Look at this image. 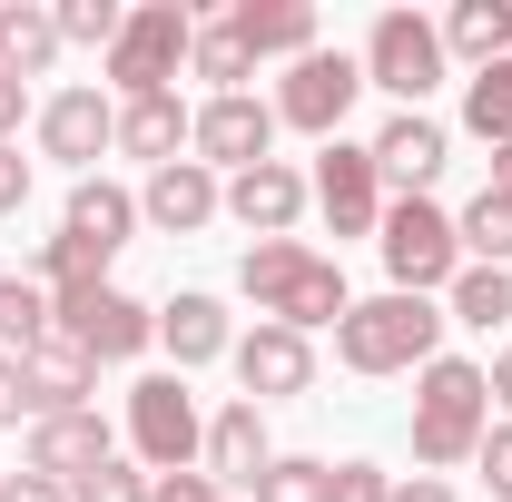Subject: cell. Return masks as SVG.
<instances>
[{"instance_id":"cell-26","label":"cell","mask_w":512,"mask_h":502,"mask_svg":"<svg viewBox=\"0 0 512 502\" xmlns=\"http://www.w3.org/2000/svg\"><path fill=\"white\" fill-rule=\"evenodd\" d=\"M188 79H207V99H237L256 79V60L237 50V30L227 20H197V40H188Z\"/></svg>"},{"instance_id":"cell-17","label":"cell","mask_w":512,"mask_h":502,"mask_svg":"<svg viewBox=\"0 0 512 502\" xmlns=\"http://www.w3.org/2000/svg\"><path fill=\"white\" fill-rule=\"evenodd\" d=\"M119 443H109V424H99V404L89 414H50V424H30V443H20V473H50V483H79V473H99Z\"/></svg>"},{"instance_id":"cell-45","label":"cell","mask_w":512,"mask_h":502,"mask_svg":"<svg viewBox=\"0 0 512 502\" xmlns=\"http://www.w3.org/2000/svg\"><path fill=\"white\" fill-rule=\"evenodd\" d=\"M503 60H512V0H503Z\"/></svg>"},{"instance_id":"cell-1","label":"cell","mask_w":512,"mask_h":502,"mask_svg":"<svg viewBox=\"0 0 512 502\" xmlns=\"http://www.w3.org/2000/svg\"><path fill=\"white\" fill-rule=\"evenodd\" d=\"M237 286H247V306L266 325H296V335H316V325H345V266L316 256L306 237H256L247 266H237Z\"/></svg>"},{"instance_id":"cell-8","label":"cell","mask_w":512,"mask_h":502,"mask_svg":"<svg viewBox=\"0 0 512 502\" xmlns=\"http://www.w3.org/2000/svg\"><path fill=\"white\" fill-rule=\"evenodd\" d=\"M50 325H60L89 365H128V355H148V345H158V306H138V296H119V286L50 296Z\"/></svg>"},{"instance_id":"cell-16","label":"cell","mask_w":512,"mask_h":502,"mask_svg":"<svg viewBox=\"0 0 512 502\" xmlns=\"http://www.w3.org/2000/svg\"><path fill=\"white\" fill-rule=\"evenodd\" d=\"M138 217H148L158 237H197L207 217H227V188H217V168L178 158V168H148V188H138Z\"/></svg>"},{"instance_id":"cell-40","label":"cell","mask_w":512,"mask_h":502,"mask_svg":"<svg viewBox=\"0 0 512 502\" xmlns=\"http://www.w3.org/2000/svg\"><path fill=\"white\" fill-rule=\"evenodd\" d=\"M20 197H30V158L0 148V217H20Z\"/></svg>"},{"instance_id":"cell-11","label":"cell","mask_w":512,"mask_h":502,"mask_svg":"<svg viewBox=\"0 0 512 502\" xmlns=\"http://www.w3.org/2000/svg\"><path fill=\"white\" fill-rule=\"evenodd\" d=\"M188 148H197V168H256V158H276V99H256V89H237V99H207L188 128Z\"/></svg>"},{"instance_id":"cell-41","label":"cell","mask_w":512,"mask_h":502,"mask_svg":"<svg viewBox=\"0 0 512 502\" xmlns=\"http://www.w3.org/2000/svg\"><path fill=\"white\" fill-rule=\"evenodd\" d=\"M0 502H69V483H50V473H10Z\"/></svg>"},{"instance_id":"cell-25","label":"cell","mask_w":512,"mask_h":502,"mask_svg":"<svg viewBox=\"0 0 512 502\" xmlns=\"http://www.w3.org/2000/svg\"><path fill=\"white\" fill-rule=\"evenodd\" d=\"M444 315H453V325H473V335L512 325V266H463V276L444 286Z\"/></svg>"},{"instance_id":"cell-22","label":"cell","mask_w":512,"mask_h":502,"mask_svg":"<svg viewBox=\"0 0 512 502\" xmlns=\"http://www.w3.org/2000/svg\"><path fill=\"white\" fill-rule=\"evenodd\" d=\"M158 345H168L178 375H188V365H217L237 335H227V306H217V296H168V306H158Z\"/></svg>"},{"instance_id":"cell-32","label":"cell","mask_w":512,"mask_h":502,"mask_svg":"<svg viewBox=\"0 0 512 502\" xmlns=\"http://www.w3.org/2000/svg\"><path fill=\"white\" fill-rule=\"evenodd\" d=\"M463 128H473L483 148H503V138H512V60H493V69L463 79Z\"/></svg>"},{"instance_id":"cell-36","label":"cell","mask_w":512,"mask_h":502,"mask_svg":"<svg viewBox=\"0 0 512 502\" xmlns=\"http://www.w3.org/2000/svg\"><path fill=\"white\" fill-rule=\"evenodd\" d=\"M335 502H394V473H375V463H335Z\"/></svg>"},{"instance_id":"cell-10","label":"cell","mask_w":512,"mask_h":502,"mask_svg":"<svg viewBox=\"0 0 512 502\" xmlns=\"http://www.w3.org/2000/svg\"><path fill=\"white\" fill-rule=\"evenodd\" d=\"M306 197L325 207V227H335V237H375V227H384V168H375V148L325 138V158H316V178H306Z\"/></svg>"},{"instance_id":"cell-3","label":"cell","mask_w":512,"mask_h":502,"mask_svg":"<svg viewBox=\"0 0 512 502\" xmlns=\"http://www.w3.org/2000/svg\"><path fill=\"white\" fill-rule=\"evenodd\" d=\"M444 325L453 315L434 296H365V306H345L335 325V355H345V375H424L434 355H444Z\"/></svg>"},{"instance_id":"cell-46","label":"cell","mask_w":512,"mask_h":502,"mask_svg":"<svg viewBox=\"0 0 512 502\" xmlns=\"http://www.w3.org/2000/svg\"><path fill=\"white\" fill-rule=\"evenodd\" d=\"M227 502H237V493H227Z\"/></svg>"},{"instance_id":"cell-15","label":"cell","mask_w":512,"mask_h":502,"mask_svg":"<svg viewBox=\"0 0 512 502\" xmlns=\"http://www.w3.org/2000/svg\"><path fill=\"white\" fill-rule=\"evenodd\" d=\"M227 355H237L247 404H276V394H306V384H316V345H306L296 325H256V335H237Z\"/></svg>"},{"instance_id":"cell-43","label":"cell","mask_w":512,"mask_h":502,"mask_svg":"<svg viewBox=\"0 0 512 502\" xmlns=\"http://www.w3.org/2000/svg\"><path fill=\"white\" fill-rule=\"evenodd\" d=\"M483 384H493V404H503V424H512V345L493 355V365H483Z\"/></svg>"},{"instance_id":"cell-19","label":"cell","mask_w":512,"mask_h":502,"mask_svg":"<svg viewBox=\"0 0 512 502\" xmlns=\"http://www.w3.org/2000/svg\"><path fill=\"white\" fill-rule=\"evenodd\" d=\"M20 384H30V424H50V414H89V404H99V365H89L69 335H50L40 355H20Z\"/></svg>"},{"instance_id":"cell-4","label":"cell","mask_w":512,"mask_h":502,"mask_svg":"<svg viewBox=\"0 0 512 502\" xmlns=\"http://www.w3.org/2000/svg\"><path fill=\"white\" fill-rule=\"evenodd\" d=\"M384 276H394V296H434V286H453L463 276V237H453V217L434 207V197H384Z\"/></svg>"},{"instance_id":"cell-2","label":"cell","mask_w":512,"mask_h":502,"mask_svg":"<svg viewBox=\"0 0 512 502\" xmlns=\"http://www.w3.org/2000/svg\"><path fill=\"white\" fill-rule=\"evenodd\" d=\"M493 434V384L473 355H434L424 375H414V473H453V463H473Z\"/></svg>"},{"instance_id":"cell-14","label":"cell","mask_w":512,"mask_h":502,"mask_svg":"<svg viewBox=\"0 0 512 502\" xmlns=\"http://www.w3.org/2000/svg\"><path fill=\"white\" fill-rule=\"evenodd\" d=\"M306 207H316V197H306V178H296L286 158H256V168L227 178V217H237L247 237H296Z\"/></svg>"},{"instance_id":"cell-38","label":"cell","mask_w":512,"mask_h":502,"mask_svg":"<svg viewBox=\"0 0 512 502\" xmlns=\"http://www.w3.org/2000/svg\"><path fill=\"white\" fill-rule=\"evenodd\" d=\"M30 424V384H20V355H0V434Z\"/></svg>"},{"instance_id":"cell-5","label":"cell","mask_w":512,"mask_h":502,"mask_svg":"<svg viewBox=\"0 0 512 502\" xmlns=\"http://www.w3.org/2000/svg\"><path fill=\"white\" fill-rule=\"evenodd\" d=\"M188 40H197V20L178 10V0H138L128 10V30L109 40V89L119 99H158V89H178V69H188Z\"/></svg>"},{"instance_id":"cell-27","label":"cell","mask_w":512,"mask_h":502,"mask_svg":"<svg viewBox=\"0 0 512 502\" xmlns=\"http://www.w3.org/2000/svg\"><path fill=\"white\" fill-rule=\"evenodd\" d=\"M30 266H40V296H79V286H109V247H89V237H40V256H30Z\"/></svg>"},{"instance_id":"cell-37","label":"cell","mask_w":512,"mask_h":502,"mask_svg":"<svg viewBox=\"0 0 512 502\" xmlns=\"http://www.w3.org/2000/svg\"><path fill=\"white\" fill-rule=\"evenodd\" d=\"M148 502H227L207 473H148Z\"/></svg>"},{"instance_id":"cell-9","label":"cell","mask_w":512,"mask_h":502,"mask_svg":"<svg viewBox=\"0 0 512 502\" xmlns=\"http://www.w3.org/2000/svg\"><path fill=\"white\" fill-rule=\"evenodd\" d=\"M355 89H365V60H345V50H306V60H286V79H276V128L345 138Z\"/></svg>"},{"instance_id":"cell-24","label":"cell","mask_w":512,"mask_h":502,"mask_svg":"<svg viewBox=\"0 0 512 502\" xmlns=\"http://www.w3.org/2000/svg\"><path fill=\"white\" fill-rule=\"evenodd\" d=\"M60 227L119 256V247H128V227H138V197H128L119 178H79V188H69V217H60Z\"/></svg>"},{"instance_id":"cell-29","label":"cell","mask_w":512,"mask_h":502,"mask_svg":"<svg viewBox=\"0 0 512 502\" xmlns=\"http://www.w3.org/2000/svg\"><path fill=\"white\" fill-rule=\"evenodd\" d=\"M434 30H444V60H473V69L503 60V0H453Z\"/></svg>"},{"instance_id":"cell-7","label":"cell","mask_w":512,"mask_h":502,"mask_svg":"<svg viewBox=\"0 0 512 502\" xmlns=\"http://www.w3.org/2000/svg\"><path fill=\"white\" fill-rule=\"evenodd\" d=\"M365 89L424 109V99L444 89V30H434L424 10H384L375 30H365Z\"/></svg>"},{"instance_id":"cell-13","label":"cell","mask_w":512,"mask_h":502,"mask_svg":"<svg viewBox=\"0 0 512 502\" xmlns=\"http://www.w3.org/2000/svg\"><path fill=\"white\" fill-rule=\"evenodd\" d=\"M365 148H375V168H384V188H394V197H434V178H444V158H453L444 119H424V109H394Z\"/></svg>"},{"instance_id":"cell-44","label":"cell","mask_w":512,"mask_h":502,"mask_svg":"<svg viewBox=\"0 0 512 502\" xmlns=\"http://www.w3.org/2000/svg\"><path fill=\"white\" fill-rule=\"evenodd\" d=\"M483 188H493V197H512V138L493 148V178H483Z\"/></svg>"},{"instance_id":"cell-23","label":"cell","mask_w":512,"mask_h":502,"mask_svg":"<svg viewBox=\"0 0 512 502\" xmlns=\"http://www.w3.org/2000/svg\"><path fill=\"white\" fill-rule=\"evenodd\" d=\"M50 60H60V20L40 0H0V69L30 89V79H50Z\"/></svg>"},{"instance_id":"cell-20","label":"cell","mask_w":512,"mask_h":502,"mask_svg":"<svg viewBox=\"0 0 512 502\" xmlns=\"http://www.w3.org/2000/svg\"><path fill=\"white\" fill-rule=\"evenodd\" d=\"M227 30H237L247 60H306V50H316V10H306V0H237Z\"/></svg>"},{"instance_id":"cell-28","label":"cell","mask_w":512,"mask_h":502,"mask_svg":"<svg viewBox=\"0 0 512 502\" xmlns=\"http://www.w3.org/2000/svg\"><path fill=\"white\" fill-rule=\"evenodd\" d=\"M60 325H50V296L40 276H0V355H40Z\"/></svg>"},{"instance_id":"cell-18","label":"cell","mask_w":512,"mask_h":502,"mask_svg":"<svg viewBox=\"0 0 512 502\" xmlns=\"http://www.w3.org/2000/svg\"><path fill=\"white\" fill-rule=\"evenodd\" d=\"M266 463H276V443H266V404H247V394L217 404V414H207V453H197V473H207V483H256Z\"/></svg>"},{"instance_id":"cell-6","label":"cell","mask_w":512,"mask_h":502,"mask_svg":"<svg viewBox=\"0 0 512 502\" xmlns=\"http://www.w3.org/2000/svg\"><path fill=\"white\" fill-rule=\"evenodd\" d=\"M128 453H138L148 473H197L207 414H197L188 375H138V384H128Z\"/></svg>"},{"instance_id":"cell-21","label":"cell","mask_w":512,"mask_h":502,"mask_svg":"<svg viewBox=\"0 0 512 502\" xmlns=\"http://www.w3.org/2000/svg\"><path fill=\"white\" fill-rule=\"evenodd\" d=\"M188 128H197V109H178V89H158V99H119V148H128V158H148V168H178Z\"/></svg>"},{"instance_id":"cell-33","label":"cell","mask_w":512,"mask_h":502,"mask_svg":"<svg viewBox=\"0 0 512 502\" xmlns=\"http://www.w3.org/2000/svg\"><path fill=\"white\" fill-rule=\"evenodd\" d=\"M50 20H60V50H99V60H109V40L128 30L119 0H50Z\"/></svg>"},{"instance_id":"cell-42","label":"cell","mask_w":512,"mask_h":502,"mask_svg":"<svg viewBox=\"0 0 512 502\" xmlns=\"http://www.w3.org/2000/svg\"><path fill=\"white\" fill-rule=\"evenodd\" d=\"M394 502H453L444 473H414V483H394Z\"/></svg>"},{"instance_id":"cell-12","label":"cell","mask_w":512,"mask_h":502,"mask_svg":"<svg viewBox=\"0 0 512 502\" xmlns=\"http://www.w3.org/2000/svg\"><path fill=\"white\" fill-rule=\"evenodd\" d=\"M99 148H119V99H109V89H60V99H40V158L99 178Z\"/></svg>"},{"instance_id":"cell-34","label":"cell","mask_w":512,"mask_h":502,"mask_svg":"<svg viewBox=\"0 0 512 502\" xmlns=\"http://www.w3.org/2000/svg\"><path fill=\"white\" fill-rule=\"evenodd\" d=\"M69 502H148V473H138V463H119V453H109L99 473H79V483H69Z\"/></svg>"},{"instance_id":"cell-31","label":"cell","mask_w":512,"mask_h":502,"mask_svg":"<svg viewBox=\"0 0 512 502\" xmlns=\"http://www.w3.org/2000/svg\"><path fill=\"white\" fill-rule=\"evenodd\" d=\"M247 502H335V463H316V453H276V463L247 483Z\"/></svg>"},{"instance_id":"cell-30","label":"cell","mask_w":512,"mask_h":502,"mask_svg":"<svg viewBox=\"0 0 512 502\" xmlns=\"http://www.w3.org/2000/svg\"><path fill=\"white\" fill-rule=\"evenodd\" d=\"M453 237H463V266H512V197H473L463 217H453Z\"/></svg>"},{"instance_id":"cell-35","label":"cell","mask_w":512,"mask_h":502,"mask_svg":"<svg viewBox=\"0 0 512 502\" xmlns=\"http://www.w3.org/2000/svg\"><path fill=\"white\" fill-rule=\"evenodd\" d=\"M473 473L493 483V502H512V424L493 414V434H483V453H473Z\"/></svg>"},{"instance_id":"cell-39","label":"cell","mask_w":512,"mask_h":502,"mask_svg":"<svg viewBox=\"0 0 512 502\" xmlns=\"http://www.w3.org/2000/svg\"><path fill=\"white\" fill-rule=\"evenodd\" d=\"M20 119H30V89L0 69V148H20Z\"/></svg>"}]
</instances>
